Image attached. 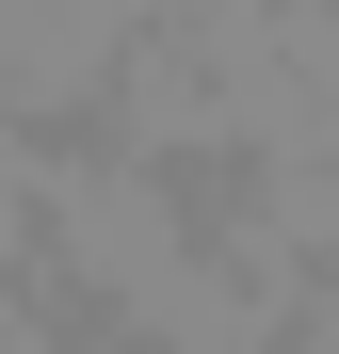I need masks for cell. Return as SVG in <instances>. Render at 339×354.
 <instances>
[{
    "label": "cell",
    "mask_w": 339,
    "mask_h": 354,
    "mask_svg": "<svg viewBox=\"0 0 339 354\" xmlns=\"http://www.w3.org/2000/svg\"><path fill=\"white\" fill-rule=\"evenodd\" d=\"M194 242H210V209H194V177H178V161H130V145H49V274H65L97 322L162 306V290L194 274Z\"/></svg>",
    "instance_id": "obj_1"
},
{
    "label": "cell",
    "mask_w": 339,
    "mask_h": 354,
    "mask_svg": "<svg viewBox=\"0 0 339 354\" xmlns=\"http://www.w3.org/2000/svg\"><path fill=\"white\" fill-rule=\"evenodd\" d=\"M194 65H210V113H226V161L339 145V0H210Z\"/></svg>",
    "instance_id": "obj_2"
},
{
    "label": "cell",
    "mask_w": 339,
    "mask_h": 354,
    "mask_svg": "<svg viewBox=\"0 0 339 354\" xmlns=\"http://www.w3.org/2000/svg\"><path fill=\"white\" fill-rule=\"evenodd\" d=\"M97 145H130V161H226V113H210V65H194V32H130V65H113L97 97Z\"/></svg>",
    "instance_id": "obj_3"
},
{
    "label": "cell",
    "mask_w": 339,
    "mask_h": 354,
    "mask_svg": "<svg viewBox=\"0 0 339 354\" xmlns=\"http://www.w3.org/2000/svg\"><path fill=\"white\" fill-rule=\"evenodd\" d=\"M49 258V145L0 113V274H33Z\"/></svg>",
    "instance_id": "obj_4"
},
{
    "label": "cell",
    "mask_w": 339,
    "mask_h": 354,
    "mask_svg": "<svg viewBox=\"0 0 339 354\" xmlns=\"http://www.w3.org/2000/svg\"><path fill=\"white\" fill-rule=\"evenodd\" d=\"M49 354H146V338H113V322H65V338H49Z\"/></svg>",
    "instance_id": "obj_5"
},
{
    "label": "cell",
    "mask_w": 339,
    "mask_h": 354,
    "mask_svg": "<svg viewBox=\"0 0 339 354\" xmlns=\"http://www.w3.org/2000/svg\"><path fill=\"white\" fill-rule=\"evenodd\" d=\"M0 354H49V322H17V306H0Z\"/></svg>",
    "instance_id": "obj_6"
}]
</instances>
